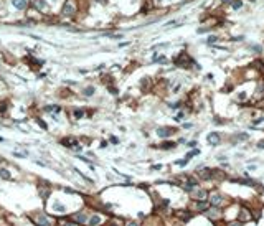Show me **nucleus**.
I'll use <instances>...</instances> for the list:
<instances>
[{
  "instance_id": "nucleus-1",
  "label": "nucleus",
  "mask_w": 264,
  "mask_h": 226,
  "mask_svg": "<svg viewBox=\"0 0 264 226\" xmlns=\"http://www.w3.org/2000/svg\"><path fill=\"white\" fill-rule=\"evenodd\" d=\"M208 201H210V206H218V208H223V210H224V208H226L229 203H231V200H228L218 188L210 190Z\"/></svg>"
},
{
  "instance_id": "nucleus-2",
  "label": "nucleus",
  "mask_w": 264,
  "mask_h": 226,
  "mask_svg": "<svg viewBox=\"0 0 264 226\" xmlns=\"http://www.w3.org/2000/svg\"><path fill=\"white\" fill-rule=\"evenodd\" d=\"M203 216H205L208 221H211L213 225H216L218 221L224 220V210L223 208H218V206H210L208 210L203 213Z\"/></svg>"
},
{
  "instance_id": "nucleus-3",
  "label": "nucleus",
  "mask_w": 264,
  "mask_h": 226,
  "mask_svg": "<svg viewBox=\"0 0 264 226\" xmlns=\"http://www.w3.org/2000/svg\"><path fill=\"white\" fill-rule=\"evenodd\" d=\"M238 221H241V223H249L254 220V213H253V208L249 206V205H246L243 203L241 206H239V210H238V216H236Z\"/></svg>"
},
{
  "instance_id": "nucleus-4",
  "label": "nucleus",
  "mask_w": 264,
  "mask_h": 226,
  "mask_svg": "<svg viewBox=\"0 0 264 226\" xmlns=\"http://www.w3.org/2000/svg\"><path fill=\"white\" fill-rule=\"evenodd\" d=\"M173 63H175L177 68H190V66L195 65V60H193L188 53L182 51V53H178V55L173 58Z\"/></svg>"
},
{
  "instance_id": "nucleus-5",
  "label": "nucleus",
  "mask_w": 264,
  "mask_h": 226,
  "mask_svg": "<svg viewBox=\"0 0 264 226\" xmlns=\"http://www.w3.org/2000/svg\"><path fill=\"white\" fill-rule=\"evenodd\" d=\"M208 208H210V201H208V200H200V201H193L188 210H190L193 215H203Z\"/></svg>"
},
{
  "instance_id": "nucleus-6",
  "label": "nucleus",
  "mask_w": 264,
  "mask_h": 226,
  "mask_svg": "<svg viewBox=\"0 0 264 226\" xmlns=\"http://www.w3.org/2000/svg\"><path fill=\"white\" fill-rule=\"evenodd\" d=\"M208 195H210V190L206 187H201L200 185L190 196L193 198V201H200V200H208Z\"/></svg>"
},
{
  "instance_id": "nucleus-7",
  "label": "nucleus",
  "mask_w": 264,
  "mask_h": 226,
  "mask_svg": "<svg viewBox=\"0 0 264 226\" xmlns=\"http://www.w3.org/2000/svg\"><path fill=\"white\" fill-rule=\"evenodd\" d=\"M175 218L180 220V223H188L195 218V215H193L188 208H185V210H177V211H175Z\"/></svg>"
},
{
  "instance_id": "nucleus-8",
  "label": "nucleus",
  "mask_w": 264,
  "mask_h": 226,
  "mask_svg": "<svg viewBox=\"0 0 264 226\" xmlns=\"http://www.w3.org/2000/svg\"><path fill=\"white\" fill-rule=\"evenodd\" d=\"M74 13H76V2L74 0H66L63 10H61V15L63 17H73Z\"/></svg>"
},
{
  "instance_id": "nucleus-9",
  "label": "nucleus",
  "mask_w": 264,
  "mask_h": 226,
  "mask_svg": "<svg viewBox=\"0 0 264 226\" xmlns=\"http://www.w3.org/2000/svg\"><path fill=\"white\" fill-rule=\"evenodd\" d=\"M88 220H89V216H88L86 211L74 213L73 216H71V221L76 223V225H88Z\"/></svg>"
},
{
  "instance_id": "nucleus-10",
  "label": "nucleus",
  "mask_w": 264,
  "mask_h": 226,
  "mask_svg": "<svg viewBox=\"0 0 264 226\" xmlns=\"http://www.w3.org/2000/svg\"><path fill=\"white\" fill-rule=\"evenodd\" d=\"M175 132H177V129H175V127H159V129H157V135H159V137H162V139L172 137Z\"/></svg>"
},
{
  "instance_id": "nucleus-11",
  "label": "nucleus",
  "mask_w": 264,
  "mask_h": 226,
  "mask_svg": "<svg viewBox=\"0 0 264 226\" xmlns=\"http://www.w3.org/2000/svg\"><path fill=\"white\" fill-rule=\"evenodd\" d=\"M206 142H208L211 147H216V145H220V142H221V135H220L218 132H210V134H206Z\"/></svg>"
},
{
  "instance_id": "nucleus-12",
  "label": "nucleus",
  "mask_w": 264,
  "mask_h": 226,
  "mask_svg": "<svg viewBox=\"0 0 264 226\" xmlns=\"http://www.w3.org/2000/svg\"><path fill=\"white\" fill-rule=\"evenodd\" d=\"M33 221H35L37 226H51V221L48 220L46 215H43V213H40V215H37V216H33Z\"/></svg>"
},
{
  "instance_id": "nucleus-13",
  "label": "nucleus",
  "mask_w": 264,
  "mask_h": 226,
  "mask_svg": "<svg viewBox=\"0 0 264 226\" xmlns=\"http://www.w3.org/2000/svg\"><path fill=\"white\" fill-rule=\"evenodd\" d=\"M102 223H104V220H102V216L97 215V213H94V215L88 220V226H101Z\"/></svg>"
},
{
  "instance_id": "nucleus-14",
  "label": "nucleus",
  "mask_w": 264,
  "mask_h": 226,
  "mask_svg": "<svg viewBox=\"0 0 264 226\" xmlns=\"http://www.w3.org/2000/svg\"><path fill=\"white\" fill-rule=\"evenodd\" d=\"M249 139V135L246 134V132H239V134H234L229 140H231V144L234 145V144H238V142H244V140H248Z\"/></svg>"
},
{
  "instance_id": "nucleus-15",
  "label": "nucleus",
  "mask_w": 264,
  "mask_h": 226,
  "mask_svg": "<svg viewBox=\"0 0 264 226\" xmlns=\"http://www.w3.org/2000/svg\"><path fill=\"white\" fill-rule=\"evenodd\" d=\"M264 97V81H261L258 84V88H256V92H254V99L256 101H261Z\"/></svg>"
},
{
  "instance_id": "nucleus-16",
  "label": "nucleus",
  "mask_w": 264,
  "mask_h": 226,
  "mask_svg": "<svg viewBox=\"0 0 264 226\" xmlns=\"http://www.w3.org/2000/svg\"><path fill=\"white\" fill-rule=\"evenodd\" d=\"M178 145V142H173V140H165V142H162L159 145L162 150H173V149Z\"/></svg>"
},
{
  "instance_id": "nucleus-17",
  "label": "nucleus",
  "mask_w": 264,
  "mask_h": 226,
  "mask_svg": "<svg viewBox=\"0 0 264 226\" xmlns=\"http://www.w3.org/2000/svg\"><path fill=\"white\" fill-rule=\"evenodd\" d=\"M61 144L63 145H71V149H74L78 145V142H76V139H73V137H64V139H61Z\"/></svg>"
},
{
  "instance_id": "nucleus-18",
  "label": "nucleus",
  "mask_w": 264,
  "mask_h": 226,
  "mask_svg": "<svg viewBox=\"0 0 264 226\" xmlns=\"http://www.w3.org/2000/svg\"><path fill=\"white\" fill-rule=\"evenodd\" d=\"M13 5L18 10H25V8H27V2H25V0H13Z\"/></svg>"
},
{
  "instance_id": "nucleus-19",
  "label": "nucleus",
  "mask_w": 264,
  "mask_h": 226,
  "mask_svg": "<svg viewBox=\"0 0 264 226\" xmlns=\"http://www.w3.org/2000/svg\"><path fill=\"white\" fill-rule=\"evenodd\" d=\"M35 7H37L40 12H45L46 10V4H45V0H35Z\"/></svg>"
},
{
  "instance_id": "nucleus-20",
  "label": "nucleus",
  "mask_w": 264,
  "mask_h": 226,
  "mask_svg": "<svg viewBox=\"0 0 264 226\" xmlns=\"http://www.w3.org/2000/svg\"><path fill=\"white\" fill-rule=\"evenodd\" d=\"M196 155H200V149H191L190 152H188L187 155H185V158H188V160H190V158L196 157Z\"/></svg>"
},
{
  "instance_id": "nucleus-21",
  "label": "nucleus",
  "mask_w": 264,
  "mask_h": 226,
  "mask_svg": "<svg viewBox=\"0 0 264 226\" xmlns=\"http://www.w3.org/2000/svg\"><path fill=\"white\" fill-rule=\"evenodd\" d=\"M94 92H96L94 86H88V88H84V89H83V94H84V96H92Z\"/></svg>"
},
{
  "instance_id": "nucleus-22",
  "label": "nucleus",
  "mask_w": 264,
  "mask_h": 226,
  "mask_svg": "<svg viewBox=\"0 0 264 226\" xmlns=\"http://www.w3.org/2000/svg\"><path fill=\"white\" fill-rule=\"evenodd\" d=\"M224 226H244V223L238 221V220H229V221L224 223Z\"/></svg>"
},
{
  "instance_id": "nucleus-23",
  "label": "nucleus",
  "mask_w": 264,
  "mask_h": 226,
  "mask_svg": "<svg viewBox=\"0 0 264 226\" xmlns=\"http://www.w3.org/2000/svg\"><path fill=\"white\" fill-rule=\"evenodd\" d=\"M45 111L46 112H59V111H61V107H59V106H46Z\"/></svg>"
},
{
  "instance_id": "nucleus-24",
  "label": "nucleus",
  "mask_w": 264,
  "mask_h": 226,
  "mask_svg": "<svg viewBox=\"0 0 264 226\" xmlns=\"http://www.w3.org/2000/svg\"><path fill=\"white\" fill-rule=\"evenodd\" d=\"M53 210H55V211H58V213H66V208H64L61 203H55Z\"/></svg>"
},
{
  "instance_id": "nucleus-25",
  "label": "nucleus",
  "mask_w": 264,
  "mask_h": 226,
  "mask_svg": "<svg viewBox=\"0 0 264 226\" xmlns=\"http://www.w3.org/2000/svg\"><path fill=\"white\" fill-rule=\"evenodd\" d=\"M190 163V160L188 158H182V160H175V165L177 167H185V165H188Z\"/></svg>"
},
{
  "instance_id": "nucleus-26",
  "label": "nucleus",
  "mask_w": 264,
  "mask_h": 226,
  "mask_svg": "<svg viewBox=\"0 0 264 226\" xmlns=\"http://www.w3.org/2000/svg\"><path fill=\"white\" fill-rule=\"evenodd\" d=\"M236 99H238V101H239V102H243V101H246V99H248V94H246L244 91H243V92H238Z\"/></svg>"
},
{
  "instance_id": "nucleus-27",
  "label": "nucleus",
  "mask_w": 264,
  "mask_h": 226,
  "mask_svg": "<svg viewBox=\"0 0 264 226\" xmlns=\"http://www.w3.org/2000/svg\"><path fill=\"white\" fill-rule=\"evenodd\" d=\"M73 114H74V117H76V119H81L83 115H84V111H81V109H76Z\"/></svg>"
},
{
  "instance_id": "nucleus-28",
  "label": "nucleus",
  "mask_w": 264,
  "mask_h": 226,
  "mask_svg": "<svg viewBox=\"0 0 264 226\" xmlns=\"http://www.w3.org/2000/svg\"><path fill=\"white\" fill-rule=\"evenodd\" d=\"M0 175L4 177V178H7V180H10V178H12V177H10V173H8V170H4V168L0 170Z\"/></svg>"
},
{
  "instance_id": "nucleus-29",
  "label": "nucleus",
  "mask_w": 264,
  "mask_h": 226,
  "mask_svg": "<svg viewBox=\"0 0 264 226\" xmlns=\"http://www.w3.org/2000/svg\"><path fill=\"white\" fill-rule=\"evenodd\" d=\"M251 50L254 51V53H261L263 48H261V45H253V46H251Z\"/></svg>"
},
{
  "instance_id": "nucleus-30",
  "label": "nucleus",
  "mask_w": 264,
  "mask_h": 226,
  "mask_svg": "<svg viewBox=\"0 0 264 226\" xmlns=\"http://www.w3.org/2000/svg\"><path fill=\"white\" fill-rule=\"evenodd\" d=\"M59 226H76V223H73V221H59Z\"/></svg>"
},
{
  "instance_id": "nucleus-31",
  "label": "nucleus",
  "mask_w": 264,
  "mask_h": 226,
  "mask_svg": "<svg viewBox=\"0 0 264 226\" xmlns=\"http://www.w3.org/2000/svg\"><path fill=\"white\" fill-rule=\"evenodd\" d=\"M126 226H140V223H139V221H134V220H131V221H126Z\"/></svg>"
},
{
  "instance_id": "nucleus-32",
  "label": "nucleus",
  "mask_w": 264,
  "mask_h": 226,
  "mask_svg": "<svg viewBox=\"0 0 264 226\" xmlns=\"http://www.w3.org/2000/svg\"><path fill=\"white\" fill-rule=\"evenodd\" d=\"M241 0H234V4H233V8L234 10H238V8H241Z\"/></svg>"
},
{
  "instance_id": "nucleus-33",
  "label": "nucleus",
  "mask_w": 264,
  "mask_h": 226,
  "mask_svg": "<svg viewBox=\"0 0 264 226\" xmlns=\"http://www.w3.org/2000/svg\"><path fill=\"white\" fill-rule=\"evenodd\" d=\"M261 122H264V117H263V115H261V117H256V119L253 120V124H254V125L261 124Z\"/></svg>"
},
{
  "instance_id": "nucleus-34",
  "label": "nucleus",
  "mask_w": 264,
  "mask_h": 226,
  "mask_svg": "<svg viewBox=\"0 0 264 226\" xmlns=\"http://www.w3.org/2000/svg\"><path fill=\"white\" fill-rule=\"evenodd\" d=\"M40 195L43 196V200H46V198H48V195H50V192H48V190H41Z\"/></svg>"
},
{
  "instance_id": "nucleus-35",
  "label": "nucleus",
  "mask_w": 264,
  "mask_h": 226,
  "mask_svg": "<svg viewBox=\"0 0 264 226\" xmlns=\"http://www.w3.org/2000/svg\"><path fill=\"white\" fill-rule=\"evenodd\" d=\"M216 40H218V38H216V37H208V38H206V43H210V45H213V43L216 42Z\"/></svg>"
},
{
  "instance_id": "nucleus-36",
  "label": "nucleus",
  "mask_w": 264,
  "mask_h": 226,
  "mask_svg": "<svg viewBox=\"0 0 264 226\" xmlns=\"http://www.w3.org/2000/svg\"><path fill=\"white\" fill-rule=\"evenodd\" d=\"M216 158H218V162H221V163H224V162L228 160V157H226V155H218Z\"/></svg>"
},
{
  "instance_id": "nucleus-37",
  "label": "nucleus",
  "mask_w": 264,
  "mask_h": 226,
  "mask_svg": "<svg viewBox=\"0 0 264 226\" xmlns=\"http://www.w3.org/2000/svg\"><path fill=\"white\" fill-rule=\"evenodd\" d=\"M183 115H185V112H182V111H180V112L177 114V117H175V120H178V122H180V120L183 119Z\"/></svg>"
},
{
  "instance_id": "nucleus-38",
  "label": "nucleus",
  "mask_w": 264,
  "mask_h": 226,
  "mask_svg": "<svg viewBox=\"0 0 264 226\" xmlns=\"http://www.w3.org/2000/svg\"><path fill=\"white\" fill-rule=\"evenodd\" d=\"M187 145H188V147H190V149H195L196 145H198V144H196V140H190V142H188Z\"/></svg>"
},
{
  "instance_id": "nucleus-39",
  "label": "nucleus",
  "mask_w": 264,
  "mask_h": 226,
  "mask_svg": "<svg viewBox=\"0 0 264 226\" xmlns=\"http://www.w3.org/2000/svg\"><path fill=\"white\" fill-rule=\"evenodd\" d=\"M256 145H258V149H263V150H264V140H259Z\"/></svg>"
},
{
  "instance_id": "nucleus-40",
  "label": "nucleus",
  "mask_w": 264,
  "mask_h": 226,
  "mask_svg": "<svg viewBox=\"0 0 264 226\" xmlns=\"http://www.w3.org/2000/svg\"><path fill=\"white\" fill-rule=\"evenodd\" d=\"M190 127H193V124H191V122H187V124H183V129H190Z\"/></svg>"
},
{
  "instance_id": "nucleus-41",
  "label": "nucleus",
  "mask_w": 264,
  "mask_h": 226,
  "mask_svg": "<svg viewBox=\"0 0 264 226\" xmlns=\"http://www.w3.org/2000/svg\"><path fill=\"white\" fill-rule=\"evenodd\" d=\"M7 111V107H5V104H2V102H0V112H5Z\"/></svg>"
},
{
  "instance_id": "nucleus-42",
  "label": "nucleus",
  "mask_w": 264,
  "mask_h": 226,
  "mask_svg": "<svg viewBox=\"0 0 264 226\" xmlns=\"http://www.w3.org/2000/svg\"><path fill=\"white\" fill-rule=\"evenodd\" d=\"M152 170H162V165H152Z\"/></svg>"
},
{
  "instance_id": "nucleus-43",
  "label": "nucleus",
  "mask_w": 264,
  "mask_h": 226,
  "mask_svg": "<svg viewBox=\"0 0 264 226\" xmlns=\"http://www.w3.org/2000/svg\"><path fill=\"white\" fill-rule=\"evenodd\" d=\"M111 142H112V144H119V139L117 137H111Z\"/></svg>"
},
{
  "instance_id": "nucleus-44",
  "label": "nucleus",
  "mask_w": 264,
  "mask_h": 226,
  "mask_svg": "<svg viewBox=\"0 0 264 226\" xmlns=\"http://www.w3.org/2000/svg\"><path fill=\"white\" fill-rule=\"evenodd\" d=\"M38 124H40L41 127H43V129H46V124H45V122H43V120H38Z\"/></svg>"
},
{
  "instance_id": "nucleus-45",
  "label": "nucleus",
  "mask_w": 264,
  "mask_h": 226,
  "mask_svg": "<svg viewBox=\"0 0 264 226\" xmlns=\"http://www.w3.org/2000/svg\"><path fill=\"white\" fill-rule=\"evenodd\" d=\"M221 2H223V4H228V2H229V0H221Z\"/></svg>"
}]
</instances>
